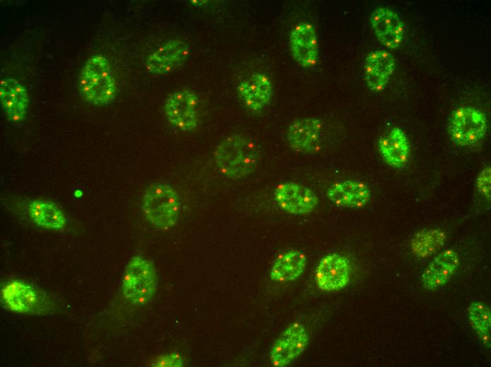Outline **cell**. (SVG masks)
I'll return each mask as SVG.
<instances>
[{"label":"cell","instance_id":"11","mask_svg":"<svg viewBox=\"0 0 491 367\" xmlns=\"http://www.w3.org/2000/svg\"><path fill=\"white\" fill-rule=\"evenodd\" d=\"M350 262L345 256L331 253L322 258L316 267L315 279L317 287L326 291L344 288L350 280Z\"/></svg>","mask_w":491,"mask_h":367},{"label":"cell","instance_id":"8","mask_svg":"<svg viewBox=\"0 0 491 367\" xmlns=\"http://www.w3.org/2000/svg\"><path fill=\"white\" fill-rule=\"evenodd\" d=\"M309 342L307 328L295 322L288 326L272 346L269 358L273 366L283 367L293 362L306 349Z\"/></svg>","mask_w":491,"mask_h":367},{"label":"cell","instance_id":"14","mask_svg":"<svg viewBox=\"0 0 491 367\" xmlns=\"http://www.w3.org/2000/svg\"><path fill=\"white\" fill-rule=\"evenodd\" d=\"M237 93L244 105L253 112L263 111L273 96V84L263 73H255L242 80L237 86Z\"/></svg>","mask_w":491,"mask_h":367},{"label":"cell","instance_id":"12","mask_svg":"<svg viewBox=\"0 0 491 367\" xmlns=\"http://www.w3.org/2000/svg\"><path fill=\"white\" fill-rule=\"evenodd\" d=\"M370 22L374 35L384 47L395 49L400 47L405 26L397 13L387 7H378L371 13Z\"/></svg>","mask_w":491,"mask_h":367},{"label":"cell","instance_id":"24","mask_svg":"<svg viewBox=\"0 0 491 367\" xmlns=\"http://www.w3.org/2000/svg\"><path fill=\"white\" fill-rule=\"evenodd\" d=\"M471 325L483 344L490 347L491 314L490 308L480 302L472 303L468 308Z\"/></svg>","mask_w":491,"mask_h":367},{"label":"cell","instance_id":"25","mask_svg":"<svg viewBox=\"0 0 491 367\" xmlns=\"http://www.w3.org/2000/svg\"><path fill=\"white\" fill-rule=\"evenodd\" d=\"M478 191L487 199L490 198V167H485L478 174L476 179Z\"/></svg>","mask_w":491,"mask_h":367},{"label":"cell","instance_id":"21","mask_svg":"<svg viewBox=\"0 0 491 367\" xmlns=\"http://www.w3.org/2000/svg\"><path fill=\"white\" fill-rule=\"evenodd\" d=\"M306 263L307 258L303 251H287L275 258L269 271V277L279 282L294 281L303 274Z\"/></svg>","mask_w":491,"mask_h":367},{"label":"cell","instance_id":"3","mask_svg":"<svg viewBox=\"0 0 491 367\" xmlns=\"http://www.w3.org/2000/svg\"><path fill=\"white\" fill-rule=\"evenodd\" d=\"M180 209L179 195L171 186L155 183L145 191L142 210L155 227L162 230L174 227L178 219Z\"/></svg>","mask_w":491,"mask_h":367},{"label":"cell","instance_id":"6","mask_svg":"<svg viewBox=\"0 0 491 367\" xmlns=\"http://www.w3.org/2000/svg\"><path fill=\"white\" fill-rule=\"evenodd\" d=\"M449 134L459 146L470 147L480 143L487 131V119L479 109L471 106L456 109L449 120Z\"/></svg>","mask_w":491,"mask_h":367},{"label":"cell","instance_id":"5","mask_svg":"<svg viewBox=\"0 0 491 367\" xmlns=\"http://www.w3.org/2000/svg\"><path fill=\"white\" fill-rule=\"evenodd\" d=\"M1 296L6 306L13 312L42 315L56 309L54 300L47 293L17 279L4 287Z\"/></svg>","mask_w":491,"mask_h":367},{"label":"cell","instance_id":"1","mask_svg":"<svg viewBox=\"0 0 491 367\" xmlns=\"http://www.w3.org/2000/svg\"><path fill=\"white\" fill-rule=\"evenodd\" d=\"M215 164L224 176L240 179L250 174L257 167L260 152L255 142L242 134L226 137L214 152Z\"/></svg>","mask_w":491,"mask_h":367},{"label":"cell","instance_id":"7","mask_svg":"<svg viewBox=\"0 0 491 367\" xmlns=\"http://www.w3.org/2000/svg\"><path fill=\"white\" fill-rule=\"evenodd\" d=\"M166 117L173 126L183 131H191L198 125V97L190 90L183 89L171 94L164 107Z\"/></svg>","mask_w":491,"mask_h":367},{"label":"cell","instance_id":"20","mask_svg":"<svg viewBox=\"0 0 491 367\" xmlns=\"http://www.w3.org/2000/svg\"><path fill=\"white\" fill-rule=\"evenodd\" d=\"M378 149L384 161L396 168L404 166L409 157L408 140L399 127L392 128L380 138Z\"/></svg>","mask_w":491,"mask_h":367},{"label":"cell","instance_id":"15","mask_svg":"<svg viewBox=\"0 0 491 367\" xmlns=\"http://www.w3.org/2000/svg\"><path fill=\"white\" fill-rule=\"evenodd\" d=\"M188 44L179 39L170 40L154 50L147 58V71L153 74H166L175 70L187 59Z\"/></svg>","mask_w":491,"mask_h":367},{"label":"cell","instance_id":"22","mask_svg":"<svg viewBox=\"0 0 491 367\" xmlns=\"http://www.w3.org/2000/svg\"><path fill=\"white\" fill-rule=\"evenodd\" d=\"M28 212L36 224L45 229L61 230L66 224L62 211L50 201L32 200L28 205Z\"/></svg>","mask_w":491,"mask_h":367},{"label":"cell","instance_id":"16","mask_svg":"<svg viewBox=\"0 0 491 367\" xmlns=\"http://www.w3.org/2000/svg\"><path fill=\"white\" fill-rule=\"evenodd\" d=\"M394 56L387 50L370 52L364 62V77L369 89L375 92L383 90L394 71Z\"/></svg>","mask_w":491,"mask_h":367},{"label":"cell","instance_id":"26","mask_svg":"<svg viewBox=\"0 0 491 367\" xmlns=\"http://www.w3.org/2000/svg\"><path fill=\"white\" fill-rule=\"evenodd\" d=\"M152 366L157 367H181L183 366V362L179 354L171 353L157 357Z\"/></svg>","mask_w":491,"mask_h":367},{"label":"cell","instance_id":"13","mask_svg":"<svg viewBox=\"0 0 491 367\" xmlns=\"http://www.w3.org/2000/svg\"><path fill=\"white\" fill-rule=\"evenodd\" d=\"M322 133V121L315 117H306L296 119L289 124L286 138L293 150L312 154L320 150Z\"/></svg>","mask_w":491,"mask_h":367},{"label":"cell","instance_id":"18","mask_svg":"<svg viewBox=\"0 0 491 367\" xmlns=\"http://www.w3.org/2000/svg\"><path fill=\"white\" fill-rule=\"evenodd\" d=\"M326 195L329 201L336 205L357 209L369 202L370 191L364 182L348 179L332 184Z\"/></svg>","mask_w":491,"mask_h":367},{"label":"cell","instance_id":"19","mask_svg":"<svg viewBox=\"0 0 491 367\" xmlns=\"http://www.w3.org/2000/svg\"><path fill=\"white\" fill-rule=\"evenodd\" d=\"M459 265L456 251L447 249L440 253L426 267L422 276L424 288L434 290L445 284Z\"/></svg>","mask_w":491,"mask_h":367},{"label":"cell","instance_id":"10","mask_svg":"<svg viewBox=\"0 0 491 367\" xmlns=\"http://www.w3.org/2000/svg\"><path fill=\"white\" fill-rule=\"evenodd\" d=\"M274 196L278 206L291 215L310 213L318 204V198L313 190L292 181L279 184Z\"/></svg>","mask_w":491,"mask_h":367},{"label":"cell","instance_id":"2","mask_svg":"<svg viewBox=\"0 0 491 367\" xmlns=\"http://www.w3.org/2000/svg\"><path fill=\"white\" fill-rule=\"evenodd\" d=\"M78 90L83 99L95 105L111 103L116 94V84L109 60L102 55L89 58L78 79Z\"/></svg>","mask_w":491,"mask_h":367},{"label":"cell","instance_id":"23","mask_svg":"<svg viewBox=\"0 0 491 367\" xmlns=\"http://www.w3.org/2000/svg\"><path fill=\"white\" fill-rule=\"evenodd\" d=\"M446 238L445 232L441 229H423L411 239V251L418 258L430 256L442 247Z\"/></svg>","mask_w":491,"mask_h":367},{"label":"cell","instance_id":"9","mask_svg":"<svg viewBox=\"0 0 491 367\" xmlns=\"http://www.w3.org/2000/svg\"><path fill=\"white\" fill-rule=\"evenodd\" d=\"M293 60L304 68L314 67L319 58L318 38L314 25L305 21L298 23L291 30L289 39Z\"/></svg>","mask_w":491,"mask_h":367},{"label":"cell","instance_id":"17","mask_svg":"<svg viewBox=\"0 0 491 367\" xmlns=\"http://www.w3.org/2000/svg\"><path fill=\"white\" fill-rule=\"evenodd\" d=\"M0 101L11 121L18 123L24 119L29 105V96L26 88L18 80L11 77L1 80Z\"/></svg>","mask_w":491,"mask_h":367},{"label":"cell","instance_id":"4","mask_svg":"<svg viewBox=\"0 0 491 367\" xmlns=\"http://www.w3.org/2000/svg\"><path fill=\"white\" fill-rule=\"evenodd\" d=\"M157 283V275L153 265L143 257L135 255L126 266L122 292L131 303L145 305L153 297Z\"/></svg>","mask_w":491,"mask_h":367}]
</instances>
